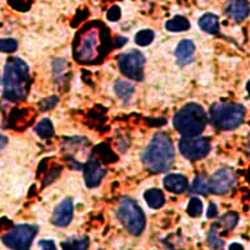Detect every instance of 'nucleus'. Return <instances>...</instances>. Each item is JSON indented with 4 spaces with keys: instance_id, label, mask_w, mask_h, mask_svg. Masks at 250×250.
Listing matches in <instances>:
<instances>
[{
    "instance_id": "nucleus-1",
    "label": "nucleus",
    "mask_w": 250,
    "mask_h": 250,
    "mask_svg": "<svg viewBox=\"0 0 250 250\" xmlns=\"http://www.w3.org/2000/svg\"><path fill=\"white\" fill-rule=\"evenodd\" d=\"M109 37L97 28L83 29L72 46L74 59L80 64H97L109 53Z\"/></svg>"
},
{
    "instance_id": "nucleus-2",
    "label": "nucleus",
    "mask_w": 250,
    "mask_h": 250,
    "mask_svg": "<svg viewBox=\"0 0 250 250\" xmlns=\"http://www.w3.org/2000/svg\"><path fill=\"white\" fill-rule=\"evenodd\" d=\"M32 79L29 67L21 58H9L3 74V97L9 103H20L28 97Z\"/></svg>"
},
{
    "instance_id": "nucleus-3",
    "label": "nucleus",
    "mask_w": 250,
    "mask_h": 250,
    "mask_svg": "<svg viewBox=\"0 0 250 250\" xmlns=\"http://www.w3.org/2000/svg\"><path fill=\"white\" fill-rule=\"evenodd\" d=\"M176 157L174 146L170 136L157 132L142 155L144 167L152 173H164L173 167Z\"/></svg>"
},
{
    "instance_id": "nucleus-4",
    "label": "nucleus",
    "mask_w": 250,
    "mask_h": 250,
    "mask_svg": "<svg viewBox=\"0 0 250 250\" xmlns=\"http://www.w3.org/2000/svg\"><path fill=\"white\" fill-rule=\"evenodd\" d=\"M208 123V115L199 104H188L178 110L173 125L177 131L185 138L201 135Z\"/></svg>"
},
{
    "instance_id": "nucleus-5",
    "label": "nucleus",
    "mask_w": 250,
    "mask_h": 250,
    "mask_svg": "<svg viewBox=\"0 0 250 250\" xmlns=\"http://www.w3.org/2000/svg\"><path fill=\"white\" fill-rule=\"evenodd\" d=\"M245 119V107L234 103H216L209 107L208 121L219 130H233Z\"/></svg>"
},
{
    "instance_id": "nucleus-6",
    "label": "nucleus",
    "mask_w": 250,
    "mask_h": 250,
    "mask_svg": "<svg viewBox=\"0 0 250 250\" xmlns=\"http://www.w3.org/2000/svg\"><path fill=\"white\" fill-rule=\"evenodd\" d=\"M117 216L125 228L134 236H139L146 228V215L140 206L131 198H122L117 209Z\"/></svg>"
},
{
    "instance_id": "nucleus-7",
    "label": "nucleus",
    "mask_w": 250,
    "mask_h": 250,
    "mask_svg": "<svg viewBox=\"0 0 250 250\" xmlns=\"http://www.w3.org/2000/svg\"><path fill=\"white\" fill-rule=\"evenodd\" d=\"M38 232V228L32 224H20L7 232L1 237L3 244L11 250H30V245Z\"/></svg>"
},
{
    "instance_id": "nucleus-8",
    "label": "nucleus",
    "mask_w": 250,
    "mask_h": 250,
    "mask_svg": "<svg viewBox=\"0 0 250 250\" xmlns=\"http://www.w3.org/2000/svg\"><path fill=\"white\" fill-rule=\"evenodd\" d=\"M119 70L127 78L140 82L144 79V66L146 58L138 50H131L128 53L121 54L118 57Z\"/></svg>"
},
{
    "instance_id": "nucleus-9",
    "label": "nucleus",
    "mask_w": 250,
    "mask_h": 250,
    "mask_svg": "<svg viewBox=\"0 0 250 250\" xmlns=\"http://www.w3.org/2000/svg\"><path fill=\"white\" fill-rule=\"evenodd\" d=\"M180 152L188 160L197 161L205 159L211 151V142L206 136H191L182 138L178 144Z\"/></svg>"
},
{
    "instance_id": "nucleus-10",
    "label": "nucleus",
    "mask_w": 250,
    "mask_h": 250,
    "mask_svg": "<svg viewBox=\"0 0 250 250\" xmlns=\"http://www.w3.org/2000/svg\"><path fill=\"white\" fill-rule=\"evenodd\" d=\"M236 184V176L230 168H220L209 177V191L217 195L227 194L233 189Z\"/></svg>"
},
{
    "instance_id": "nucleus-11",
    "label": "nucleus",
    "mask_w": 250,
    "mask_h": 250,
    "mask_svg": "<svg viewBox=\"0 0 250 250\" xmlns=\"http://www.w3.org/2000/svg\"><path fill=\"white\" fill-rule=\"evenodd\" d=\"M84 181L88 188H96L101 184L104 176L106 174V170L101 167V163L97 157H90L84 165Z\"/></svg>"
},
{
    "instance_id": "nucleus-12",
    "label": "nucleus",
    "mask_w": 250,
    "mask_h": 250,
    "mask_svg": "<svg viewBox=\"0 0 250 250\" xmlns=\"http://www.w3.org/2000/svg\"><path fill=\"white\" fill-rule=\"evenodd\" d=\"M74 217V203L71 198H66L57 206L53 213V223L57 227H67Z\"/></svg>"
},
{
    "instance_id": "nucleus-13",
    "label": "nucleus",
    "mask_w": 250,
    "mask_h": 250,
    "mask_svg": "<svg viewBox=\"0 0 250 250\" xmlns=\"http://www.w3.org/2000/svg\"><path fill=\"white\" fill-rule=\"evenodd\" d=\"M224 12L234 22H241L249 16L250 4L248 0H228Z\"/></svg>"
},
{
    "instance_id": "nucleus-14",
    "label": "nucleus",
    "mask_w": 250,
    "mask_h": 250,
    "mask_svg": "<svg viewBox=\"0 0 250 250\" xmlns=\"http://www.w3.org/2000/svg\"><path fill=\"white\" fill-rule=\"evenodd\" d=\"M194 53H195V45L190 40H184L178 43L176 47V58L177 63L180 66L189 64L190 62L194 59Z\"/></svg>"
},
{
    "instance_id": "nucleus-15",
    "label": "nucleus",
    "mask_w": 250,
    "mask_h": 250,
    "mask_svg": "<svg viewBox=\"0 0 250 250\" xmlns=\"http://www.w3.org/2000/svg\"><path fill=\"white\" fill-rule=\"evenodd\" d=\"M164 186L170 193L182 194L189 189V182H188V178L182 174L172 173L164 178Z\"/></svg>"
},
{
    "instance_id": "nucleus-16",
    "label": "nucleus",
    "mask_w": 250,
    "mask_h": 250,
    "mask_svg": "<svg viewBox=\"0 0 250 250\" xmlns=\"http://www.w3.org/2000/svg\"><path fill=\"white\" fill-rule=\"evenodd\" d=\"M198 25L206 33H219V17L213 13H205L198 21Z\"/></svg>"
},
{
    "instance_id": "nucleus-17",
    "label": "nucleus",
    "mask_w": 250,
    "mask_h": 250,
    "mask_svg": "<svg viewBox=\"0 0 250 250\" xmlns=\"http://www.w3.org/2000/svg\"><path fill=\"white\" fill-rule=\"evenodd\" d=\"M144 199L151 208H160L165 203L164 193L160 189H149L144 193Z\"/></svg>"
},
{
    "instance_id": "nucleus-18",
    "label": "nucleus",
    "mask_w": 250,
    "mask_h": 250,
    "mask_svg": "<svg viewBox=\"0 0 250 250\" xmlns=\"http://www.w3.org/2000/svg\"><path fill=\"white\" fill-rule=\"evenodd\" d=\"M114 92L121 100L128 101L135 92V86L126 80H117L114 84Z\"/></svg>"
},
{
    "instance_id": "nucleus-19",
    "label": "nucleus",
    "mask_w": 250,
    "mask_h": 250,
    "mask_svg": "<svg viewBox=\"0 0 250 250\" xmlns=\"http://www.w3.org/2000/svg\"><path fill=\"white\" fill-rule=\"evenodd\" d=\"M165 28L168 32H173V33L185 32V30L190 29V21L184 16H174L165 22Z\"/></svg>"
},
{
    "instance_id": "nucleus-20",
    "label": "nucleus",
    "mask_w": 250,
    "mask_h": 250,
    "mask_svg": "<svg viewBox=\"0 0 250 250\" xmlns=\"http://www.w3.org/2000/svg\"><path fill=\"white\" fill-rule=\"evenodd\" d=\"M209 191V178L207 174L201 173L195 177V180L193 181L191 185V193L201 194V195H207Z\"/></svg>"
},
{
    "instance_id": "nucleus-21",
    "label": "nucleus",
    "mask_w": 250,
    "mask_h": 250,
    "mask_svg": "<svg viewBox=\"0 0 250 250\" xmlns=\"http://www.w3.org/2000/svg\"><path fill=\"white\" fill-rule=\"evenodd\" d=\"M89 246V241L86 237L70 238L67 241L62 242L63 250H86Z\"/></svg>"
},
{
    "instance_id": "nucleus-22",
    "label": "nucleus",
    "mask_w": 250,
    "mask_h": 250,
    "mask_svg": "<svg viewBox=\"0 0 250 250\" xmlns=\"http://www.w3.org/2000/svg\"><path fill=\"white\" fill-rule=\"evenodd\" d=\"M36 132L38 136H41L42 139H49L51 136H54V126L51 121L47 118L42 119L41 122L36 126Z\"/></svg>"
},
{
    "instance_id": "nucleus-23",
    "label": "nucleus",
    "mask_w": 250,
    "mask_h": 250,
    "mask_svg": "<svg viewBox=\"0 0 250 250\" xmlns=\"http://www.w3.org/2000/svg\"><path fill=\"white\" fill-rule=\"evenodd\" d=\"M217 224H212L209 228V233L207 236V244L211 249L213 250H222L224 248V242L222 238L217 236Z\"/></svg>"
},
{
    "instance_id": "nucleus-24",
    "label": "nucleus",
    "mask_w": 250,
    "mask_h": 250,
    "mask_svg": "<svg viewBox=\"0 0 250 250\" xmlns=\"http://www.w3.org/2000/svg\"><path fill=\"white\" fill-rule=\"evenodd\" d=\"M237 223H238V215L236 212H233V211H230V212L224 213V215L220 217L219 226H222L226 230H230L237 226Z\"/></svg>"
},
{
    "instance_id": "nucleus-25",
    "label": "nucleus",
    "mask_w": 250,
    "mask_h": 250,
    "mask_svg": "<svg viewBox=\"0 0 250 250\" xmlns=\"http://www.w3.org/2000/svg\"><path fill=\"white\" fill-rule=\"evenodd\" d=\"M153 38H155V33L152 30H149V29H143V30L138 32V34L135 36V42L136 45L147 46L153 41Z\"/></svg>"
},
{
    "instance_id": "nucleus-26",
    "label": "nucleus",
    "mask_w": 250,
    "mask_h": 250,
    "mask_svg": "<svg viewBox=\"0 0 250 250\" xmlns=\"http://www.w3.org/2000/svg\"><path fill=\"white\" fill-rule=\"evenodd\" d=\"M188 213H189L191 217H198L202 215V211H203V203L199 198H191L188 205Z\"/></svg>"
},
{
    "instance_id": "nucleus-27",
    "label": "nucleus",
    "mask_w": 250,
    "mask_h": 250,
    "mask_svg": "<svg viewBox=\"0 0 250 250\" xmlns=\"http://www.w3.org/2000/svg\"><path fill=\"white\" fill-rule=\"evenodd\" d=\"M19 47L16 40L13 38H0V51L1 53H15Z\"/></svg>"
},
{
    "instance_id": "nucleus-28",
    "label": "nucleus",
    "mask_w": 250,
    "mask_h": 250,
    "mask_svg": "<svg viewBox=\"0 0 250 250\" xmlns=\"http://www.w3.org/2000/svg\"><path fill=\"white\" fill-rule=\"evenodd\" d=\"M58 101H59V99H58L57 96H51V97L41 100V101L38 103V106H40V109H41L42 111H47L50 110V109H53V107L58 104Z\"/></svg>"
},
{
    "instance_id": "nucleus-29",
    "label": "nucleus",
    "mask_w": 250,
    "mask_h": 250,
    "mask_svg": "<svg viewBox=\"0 0 250 250\" xmlns=\"http://www.w3.org/2000/svg\"><path fill=\"white\" fill-rule=\"evenodd\" d=\"M67 67V62L62 58H57L53 61V72L55 75L63 74V71Z\"/></svg>"
},
{
    "instance_id": "nucleus-30",
    "label": "nucleus",
    "mask_w": 250,
    "mask_h": 250,
    "mask_svg": "<svg viewBox=\"0 0 250 250\" xmlns=\"http://www.w3.org/2000/svg\"><path fill=\"white\" fill-rule=\"evenodd\" d=\"M61 169L62 168L59 167V165H55L54 168L51 167V168H50V170H49V173H47V174L45 176V180H43V185L50 184L51 181L55 180V178H57V177L61 174Z\"/></svg>"
},
{
    "instance_id": "nucleus-31",
    "label": "nucleus",
    "mask_w": 250,
    "mask_h": 250,
    "mask_svg": "<svg viewBox=\"0 0 250 250\" xmlns=\"http://www.w3.org/2000/svg\"><path fill=\"white\" fill-rule=\"evenodd\" d=\"M121 16H122V13H121V8L118 5H113L106 13V17L109 21H118Z\"/></svg>"
},
{
    "instance_id": "nucleus-32",
    "label": "nucleus",
    "mask_w": 250,
    "mask_h": 250,
    "mask_svg": "<svg viewBox=\"0 0 250 250\" xmlns=\"http://www.w3.org/2000/svg\"><path fill=\"white\" fill-rule=\"evenodd\" d=\"M38 245H40L41 250H57V246L51 240H41L38 242Z\"/></svg>"
},
{
    "instance_id": "nucleus-33",
    "label": "nucleus",
    "mask_w": 250,
    "mask_h": 250,
    "mask_svg": "<svg viewBox=\"0 0 250 250\" xmlns=\"http://www.w3.org/2000/svg\"><path fill=\"white\" fill-rule=\"evenodd\" d=\"M217 215V207L216 205H213V203H211L208 207V211H207V217H209V219H212V217H215Z\"/></svg>"
},
{
    "instance_id": "nucleus-34",
    "label": "nucleus",
    "mask_w": 250,
    "mask_h": 250,
    "mask_svg": "<svg viewBox=\"0 0 250 250\" xmlns=\"http://www.w3.org/2000/svg\"><path fill=\"white\" fill-rule=\"evenodd\" d=\"M126 42H127V38H125V37H115L114 46H115V47H121V46L125 45Z\"/></svg>"
},
{
    "instance_id": "nucleus-35",
    "label": "nucleus",
    "mask_w": 250,
    "mask_h": 250,
    "mask_svg": "<svg viewBox=\"0 0 250 250\" xmlns=\"http://www.w3.org/2000/svg\"><path fill=\"white\" fill-rule=\"evenodd\" d=\"M7 143H8V139H7V136L4 135H0V151L3 149V148L7 146Z\"/></svg>"
},
{
    "instance_id": "nucleus-36",
    "label": "nucleus",
    "mask_w": 250,
    "mask_h": 250,
    "mask_svg": "<svg viewBox=\"0 0 250 250\" xmlns=\"http://www.w3.org/2000/svg\"><path fill=\"white\" fill-rule=\"evenodd\" d=\"M229 250H244V246L238 242H233V244H230Z\"/></svg>"
},
{
    "instance_id": "nucleus-37",
    "label": "nucleus",
    "mask_w": 250,
    "mask_h": 250,
    "mask_svg": "<svg viewBox=\"0 0 250 250\" xmlns=\"http://www.w3.org/2000/svg\"><path fill=\"white\" fill-rule=\"evenodd\" d=\"M246 90H248V93H249V97H250V80L248 82V84H246Z\"/></svg>"
},
{
    "instance_id": "nucleus-38",
    "label": "nucleus",
    "mask_w": 250,
    "mask_h": 250,
    "mask_svg": "<svg viewBox=\"0 0 250 250\" xmlns=\"http://www.w3.org/2000/svg\"><path fill=\"white\" fill-rule=\"evenodd\" d=\"M3 88V76H1V74H0V89Z\"/></svg>"
},
{
    "instance_id": "nucleus-39",
    "label": "nucleus",
    "mask_w": 250,
    "mask_h": 250,
    "mask_svg": "<svg viewBox=\"0 0 250 250\" xmlns=\"http://www.w3.org/2000/svg\"><path fill=\"white\" fill-rule=\"evenodd\" d=\"M248 153L250 155V142H249V144H248Z\"/></svg>"
}]
</instances>
